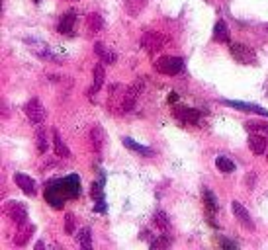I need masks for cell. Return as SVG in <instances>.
<instances>
[{
  "instance_id": "6da1fadb",
  "label": "cell",
  "mask_w": 268,
  "mask_h": 250,
  "mask_svg": "<svg viewBox=\"0 0 268 250\" xmlns=\"http://www.w3.org/2000/svg\"><path fill=\"white\" fill-rule=\"evenodd\" d=\"M80 195V178L76 174L65 176L61 180H53L45 188V199L53 209H63L65 199L78 197Z\"/></svg>"
},
{
  "instance_id": "7a4b0ae2",
  "label": "cell",
  "mask_w": 268,
  "mask_h": 250,
  "mask_svg": "<svg viewBox=\"0 0 268 250\" xmlns=\"http://www.w3.org/2000/svg\"><path fill=\"white\" fill-rule=\"evenodd\" d=\"M4 211H6V215L14 221L18 227H24V225H28V219H30V217H28V209H26V206H24L22 202H16V199L6 202Z\"/></svg>"
},
{
  "instance_id": "3957f363",
  "label": "cell",
  "mask_w": 268,
  "mask_h": 250,
  "mask_svg": "<svg viewBox=\"0 0 268 250\" xmlns=\"http://www.w3.org/2000/svg\"><path fill=\"white\" fill-rule=\"evenodd\" d=\"M24 112H26V116L30 118L31 123H35V125L43 123L45 118H47V112H45L43 104L39 102V98H31V100H28V102L24 104Z\"/></svg>"
},
{
  "instance_id": "277c9868",
  "label": "cell",
  "mask_w": 268,
  "mask_h": 250,
  "mask_svg": "<svg viewBox=\"0 0 268 250\" xmlns=\"http://www.w3.org/2000/svg\"><path fill=\"white\" fill-rule=\"evenodd\" d=\"M155 69L161 74H170L172 76V74H178L184 69V61L180 59V57L166 55V57H161V59L155 63Z\"/></svg>"
},
{
  "instance_id": "5b68a950",
  "label": "cell",
  "mask_w": 268,
  "mask_h": 250,
  "mask_svg": "<svg viewBox=\"0 0 268 250\" xmlns=\"http://www.w3.org/2000/svg\"><path fill=\"white\" fill-rule=\"evenodd\" d=\"M229 51H231V57L237 63H243V65H254L256 63V55H254V51L249 45L231 43L229 45Z\"/></svg>"
},
{
  "instance_id": "8992f818",
  "label": "cell",
  "mask_w": 268,
  "mask_h": 250,
  "mask_svg": "<svg viewBox=\"0 0 268 250\" xmlns=\"http://www.w3.org/2000/svg\"><path fill=\"white\" fill-rule=\"evenodd\" d=\"M143 88H145V80H143V78H137L133 84L127 88V92H125V98H123V106H121L125 114H129V112L133 110L135 102H137V98L141 96Z\"/></svg>"
},
{
  "instance_id": "52a82bcc",
  "label": "cell",
  "mask_w": 268,
  "mask_h": 250,
  "mask_svg": "<svg viewBox=\"0 0 268 250\" xmlns=\"http://www.w3.org/2000/svg\"><path fill=\"white\" fill-rule=\"evenodd\" d=\"M141 47L147 53H157L164 47V37L157 31H145V35L141 37Z\"/></svg>"
},
{
  "instance_id": "ba28073f",
  "label": "cell",
  "mask_w": 268,
  "mask_h": 250,
  "mask_svg": "<svg viewBox=\"0 0 268 250\" xmlns=\"http://www.w3.org/2000/svg\"><path fill=\"white\" fill-rule=\"evenodd\" d=\"M14 182H16V186L24 191L26 195L33 197V195L37 193V184H35V180H33V178H30L28 174H22V172H18V174L14 176Z\"/></svg>"
},
{
  "instance_id": "9c48e42d",
  "label": "cell",
  "mask_w": 268,
  "mask_h": 250,
  "mask_svg": "<svg viewBox=\"0 0 268 250\" xmlns=\"http://www.w3.org/2000/svg\"><path fill=\"white\" fill-rule=\"evenodd\" d=\"M221 104L229 106V108H235V110H239V112H253V114H258V116L268 118V110L260 108V106H254V104L237 102V100H221Z\"/></svg>"
},
{
  "instance_id": "30bf717a",
  "label": "cell",
  "mask_w": 268,
  "mask_h": 250,
  "mask_svg": "<svg viewBox=\"0 0 268 250\" xmlns=\"http://www.w3.org/2000/svg\"><path fill=\"white\" fill-rule=\"evenodd\" d=\"M231 207H233V213H235V217H237L239 223H241L245 229L254 231V223H253V219H251V213L243 207V204H241V202H233Z\"/></svg>"
},
{
  "instance_id": "8fae6325",
  "label": "cell",
  "mask_w": 268,
  "mask_h": 250,
  "mask_svg": "<svg viewBox=\"0 0 268 250\" xmlns=\"http://www.w3.org/2000/svg\"><path fill=\"white\" fill-rule=\"evenodd\" d=\"M249 147L254 155H264L268 148V139L264 133H251L249 137Z\"/></svg>"
},
{
  "instance_id": "7c38bea8",
  "label": "cell",
  "mask_w": 268,
  "mask_h": 250,
  "mask_svg": "<svg viewBox=\"0 0 268 250\" xmlns=\"http://www.w3.org/2000/svg\"><path fill=\"white\" fill-rule=\"evenodd\" d=\"M75 22H76V12L75 10H69L67 14L61 18L57 30H59L63 35H73V33H75Z\"/></svg>"
},
{
  "instance_id": "4fadbf2b",
  "label": "cell",
  "mask_w": 268,
  "mask_h": 250,
  "mask_svg": "<svg viewBox=\"0 0 268 250\" xmlns=\"http://www.w3.org/2000/svg\"><path fill=\"white\" fill-rule=\"evenodd\" d=\"M94 53L100 57V61L104 63V65H114L116 61H118V55L110 49V47H106L104 43H96L94 45Z\"/></svg>"
},
{
  "instance_id": "5bb4252c",
  "label": "cell",
  "mask_w": 268,
  "mask_h": 250,
  "mask_svg": "<svg viewBox=\"0 0 268 250\" xmlns=\"http://www.w3.org/2000/svg\"><path fill=\"white\" fill-rule=\"evenodd\" d=\"M106 141V133L100 125H94V129L90 131V145L96 153H102V147H104Z\"/></svg>"
},
{
  "instance_id": "9a60e30c",
  "label": "cell",
  "mask_w": 268,
  "mask_h": 250,
  "mask_svg": "<svg viewBox=\"0 0 268 250\" xmlns=\"http://www.w3.org/2000/svg\"><path fill=\"white\" fill-rule=\"evenodd\" d=\"M121 143L129 148V151H133V153H137V155H141V157H153V148L139 145V143L133 141L131 137H123V139H121Z\"/></svg>"
},
{
  "instance_id": "2e32d148",
  "label": "cell",
  "mask_w": 268,
  "mask_h": 250,
  "mask_svg": "<svg viewBox=\"0 0 268 250\" xmlns=\"http://www.w3.org/2000/svg\"><path fill=\"white\" fill-rule=\"evenodd\" d=\"M53 145H55V155L57 157H61V159H69L71 157V151L67 148V145H65V141H63V137L59 135L57 129L53 131Z\"/></svg>"
},
{
  "instance_id": "e0dca14e",
  "label": "cell",
  "mask_w": 268,
  "mask_h": 250,
  "mask_svg": "<svg viewBox=\"0 0 268 250\" xmlns=\"http://www.w3.org/2000/svg\"><path fill=\"white\" fill-rule=\"evenodd\" d=\"M123 6H125V12L135 18L143 12V8L147 6V0H123Z\"/></svg>"
},
{
  "instance_id": "ac0fdd59",
  "label": "cell",
  "mask_w": 268,
  "mask_h": 250,
  "mask_svg": "<svg viewBox=\"0 0 268 250\" xmlns=\"http://www.w3.org/2000/svg\"><path fill=\"white\" fill-rule=\"evenodd\" d=\"M176 116H178L184 123H198V118H200L198 110H194V108H178V110H176Z\"/></svg>"
},
{
  "instance_id": "d6986e66",
  "label": "cell",
  "mask_w": 268,
  "mask_h": 250,
  "mask_svg": "<svg viewBox=\"0 0 268 250\" xmlns=\"http://www.w3.org/2000/svg\"><path fill=\"white\" fill-rule=\"evenodd\" d=\"M215 166H217L219 172H224V174H231V172L237 170V164L231 161L229 157H217V159H215Z\"/></svg>"
},
{
  "instance_id": "ffe728a7",
  "label": "cell",
  "mask_w": 268,
  "mask_h": 250,
  "mask_svg": "<svg viewBox=\"0 0 268 250\" xmlns=\"http://www.w3.org/2000/svg\"><path fill=\"white\" fill-rule=\"evenodd\" d=\"M86 28H88L90 33H98V31L104 28V20H102V16L100 14H88L86 18Z\"/></svg>"
},
{
  "instance_id": "44dd1931",
  "label": "cell",
  "mask_w": 268,
  "mask_h": 250,
  "mask_svg": "<svg viewBox=\"0 0 268 250\" xmlns=\"http://www.w3.org/2000/svg\"><path fill=\"white\" fill-rule=\"evenodd\" d=\"M213 39L219 41V43H227L229 41V33H227V26H225L224 20H219L213 28Z\"/></svg>"
},
{
  "instance_id": "7402d4cb",
  "label": "cell",
  "mask_w": 268,
  "mask_h": 250,
  "mask_svg": "<svg viewBox=\"0 0 268 250\" xmlns=\"http://www.w3.org/2000/svg\"><path fill=\"white\" fill-rule=\"evenodd\" d=\"M33 231H35V227H33V225H30V227H26V225H24V227H20V233H18L20 236H16L14 242L18 244V246H24V244L30 240V236H31Z\"/></svg>"
},
{
  "instance_id": "603a6c76",
  "label": "cell",
  "mask_w": 268,
  "mask_h": 250,
  "mask_svg": "<svg viewBox=\"0 0 268 250\" xmlns=\"http://www.w3.org/2000/svg\"><path fill=\"white\" fill-rule=\"evenodd\" d=\"M76 240H78V244L82 248L90 250L92 248V231L90 229H80V233L76 235Z\"/></svg>"
},
{
  "instance_id": "cb8c5ba5",
  "label": "cell",
  "mask_w": 268,
  "mask_h": 250,
  "mask_svg": "<svg viewBox=\"0 0 268 250\" xmlns=\"http://www.w3.org/2000/svg\"><path fill=\"white\" fill-rule=\"evenodd\" d=\"M102 84H104V63H100V65L94 67V88H92V92L100 90Z\"/></svg>"
},
{
  "instance_id": "d4e9b609",
  "label": "cell",
  "mask_w": 268,
  "mask_h": 250,
  "mask_svg": "<svg viewBox=\"0 0 268 250\" xmlns=\"http://www.w3.org/2000/svg\"><path fill=\"white\" fill-rule=\"evenodd\" d=\"M35 143H37V151L41 153V155H45L47 153V148H49V141H47V135H45L43 129H37V135H35Z\"/></svg>"
},
{
  "instance_id": "484cf974",
  "label": "cell",
  "mask_w": 268,
  "mask_h": 250,
  "mask_svg": "<svg viewBox=\"0 0 268 250\" xmlns=\"http://www.w3.org/2000/svg\"><path fill=\"white\" fill-rule=\"evenodd\" d=\"M204 199H206V207H208V213H213V211H217V197L211 193V191L206 188L204 190Z\"/></svg>"
},
{
  "instance_id": "4316f807",
  "label": "cell",
  "mask_w": 268,
  "mask_h": 250,
  "mask_svg": "<svg viewBox=\"0 0 268 250\" xmlns=\"http://www.w3.org/2000/svg\"><path fill=\"white\" fill-rule=\"evenodd\" d=\"M245 127L249 129L251 133H264L268 135V125L266 123H258V121H247L245 123Z\"/></svg>"
},
{
  "instance_id": "83f0119b",
  "label": "cell",
  "mask_w": 268,
  "mask_h": 250,
  "mask_svg": "<svg viewBox=\"0 0 268 250\" xmlns=\"http://www.w3.org/2000/svg\"><path fill=\"white\" fill-rule=\"evenodd\" d=\"M153 219H155V225H157L161 231H166V227H168V219H166V213H164V211H157V213L153 215Z\"/></svg>"
},
{
  "instance_id": "f1b7e54d",
  "label": "cell",
  "mask_w": 268,
  "mask_h": 250,
  "mask_svg": "<svg viewBox=\"0 0 268 250\" xmlns=\"http://www.w3.org/2000/svg\"><path fill=\"white\" fill-rule=\"evenodd\" d=\"M75 225H76L75 215L69 213V215L65 217V233H67V235H75Z\"/></svg>"
},
{
  "instance_id": "f546056e",
  "label": "cell",
  "mask_w": 268,
  "mask_h": 250,
  "mask_svg": "<svg viewBox=\"0 0 268 250\" xmlns=\"http://www.w3.org/2000/svg\"><path fill=\"white\" fill-rule=\"evenodd\" d=\"M170 240L164 236V238H157V240H151V248H163V246H168Z\"/></svg>"
},
{
  "instance_id": "4dcf8cb0",
  "label": "cell",
  "mask_w": 268,
  "mask_h": 250,
  "mask_svg": "<svg viewBox=\"0 0 268 250\" xmlns=\"http://www.w3.org/2000/svg\"><path fill=\"white\" fill-rule=\"evenodd\" d=\"M221 246H224V248H237V242H233V240H224V242H221Z\"/></svg>"
},
{
  "instance_id": "1f68e13d",
  "label": "cell",
  "mask_w": 268,
  "mask_h": 250,
  "mask_svg": "<svg viewBox=\"0 0 268 250\" xmlns=\"http://www.w3.org/2000/svg\"><path fill=\"white\" fill-rule=\"evenodd\" d=\"M35 248H37V250H39V248H45V242H43V240H39V242L35 244Z\"/></svg>"
},
{
  "instance_id": "d6a6232c",
  "label": "cell",
  "mask_w": 268,
  "mask_h": 250,
  "mask_svg": "<svg viewBox=\"0 0 268 250\" xmlns=\"http://www.w3.org/2000/svg\"><path fill=\"white\" fill-rule=\"evenodd\" d=\"M33 2H35V4H37V2H39V0H33Z\"/></svg>"
},
{
  "instance_id": "836d02e7",
  "label": "cell",
  "mask_w": 268,
  "mask_h": 250,
  "mask_svg": "<svg viewBox=\"0 0 268 250\" xmlns=\"http://www.w3.org/2000/svg\"><path fill=\"white\" fill-rule=\"evenodd\" d=\"M266 31H268V24H266Z\"/></svg>"
}]
</instances>
